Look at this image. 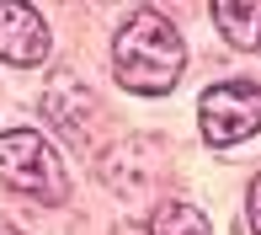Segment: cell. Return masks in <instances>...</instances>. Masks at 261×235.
I'll use <instances>...</instances> for the list:
<instances>
[{"label":"cell","instance_id":"ba28073f","mask_svg":"<svg viewBox=\"0 0 261 235\" xmlns=\"http://www.w3.org/2000/svg\"><path fill=\"white\" fill-rule=\"evenodd\" d=\"M0 235H21V230H11V225H0Z\"/></svg>","mask_w":261,"mask_h":235},{"label":"cell","instance_id":"52a82bcc","mask_svg":"<svg viewBox=\"0 0 261 235\" xmlns=\"http://www.w3.org/2000/svg\"><path fill=\"white\" fill-rule=\"evenodd\" d=\"M245 214H251V235H261V176L251 182V193H245Z\"/></svg>","mask_w":261,"mask_h":235},{"label":"cell","instance_id":"3957f363","mask_svg":"<svg viewBox=\"0 0 261 235\" xmlns=\"http://www.w3.org/2000/svg\"><path fill=\"white\" fill-rule=\"evenodd\" d=\"M197 128L213 150H229L261 134V86L256 80H219L197 97Z\"/></svg>","mask_w":261,"mask_h":235},{"label":"cell","instance_id":"6da1fadb","mask_svg":"<svg viewBox=\"0 0 261 235\" xmlns=\"http://www.w3.org/2000/svg\"><path fill=\"white\" fill-rule=\"evenodd\" d=\"M112 64H117V80H123L128 91L165 97V91H176V80H181L187 43L155 6H139L112 38Z\"/></svg>","mask_w":261,"mask_h":235},{"label":"cell","instance_id":"5b68a950","mask_svg":"<svg viewBox=\"0 0 261 235\" xmlns=\"http://www.w3.org/2000/svg\"><path fill=\"white\" fill-rule=\"evenodd\" d=\"M213 21L234 49H261V0H219Z\"/></svg>","mask_w":261,"mask_h":235},{"label":"cell","instance_id":"277c9868","mask_svg":"<svg viewBox=\"0 0 261 235\" xmlns=\"http://www.w3.org/2000/svg\"><path fill=\"white\" fill-rule=\"evenodd\" d=\"M0 59L16 69H32L48 59V21L21 0H0Z\"/></svg>","mask_w":261,"mask_h":235},{"label":"cell","instance_id":"7a4b0ae2","mask_svg":"<svg viewBox=\"0 0 261 235\" xmlns=\"http://www.w3.org/2000/svg\"><path fill=\"white\" fill-rule=\"evenodd\" d=\"M0 182L11 193L43 198V203H64L69 198V171L64 160L54 155V145L32 128H11L0 134Z\"/></svg>","mask_w":261,"mask_h":235},{"label":"cell","instance_id":"8992f818","mask_svg":"<svg viewBox=\"0 0 261 235\" xmlns=\"http://www.w3.org/2000/svg\"><path fill=\"white\" fill-rule=\"evenodd\" d=\"M149 235H213V230H208L203 208H192V203H181V198H171V203H160V208H155V219H149Z\"/></svg>","mask_w":261,"mask_h":235}]
</instances>
